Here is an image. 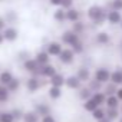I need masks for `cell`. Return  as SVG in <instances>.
<instances>
[{"instance_id":"1","label":"cell","mask_w":122,"mask_h":122,"mask_svg":"<svg viewBox=\"0 0 122 122\" xmlns=\"http://www.w3.org/2000/svg\"><path fill=\"white\" fill-rule=\"evenodd\" d=\"M106 15H108V10H105L102 6H98V5L91 6L88 9V12H86V16L96 26H101V25H103L106 22Z\"/></svg>"},{"instance_id":"2","label":"cell","mask_w":122,"mask_h":122,"mask_svg":"<svg viewBox=\"0 0 122 122\" xmlns=\"http://www.w3.org/2000/svg\"><path fill=\"white\" fill-rule=\"evenodd\" d=\"M23 69L33 76H40V65L37 63V60L35 57H29L27 60L23 62Z\"/></svg>"},{"instance_id":"3","label":"cell","mask_w":122,"mask_h":122,"mask_svg":"<svg viewBox=\"0 0 122 122\" xmlns=\"http://www.w3.org/2000/svg\"><path fill=\"white\" fill-rule=\"evenodd\" d=\"M60 40H62V43L63 45H68V46H73L75 43H78L81 39H79V35H76L72 29L71 30H66V32H63V35H62V37H60Z\"/></svg>"},{"instance_id":"4","label":"cell","mask_w":122,"mask_h":122,"mask_svg":"<svg viewBox=\"0 0 122 122\" xmlns=\"http://www.w3.org/2000/svg\"><path fill=\"white\" fill-rule=\"evenodd\" d=\"M75 52L71 49V47H65L62 52H60V55L57 56L59 60H60V63H63V65H71L73 60H75Z\"/></svg>"},{"instance_id":"5","label":"cell","mask_w":122,"mask_h":122,"mask_svg":"<svg viewBox=\"0 0 122 122\" xmlns=\"http://www.w3.org/2000/svg\"><path fill=\"white\" fill-rule=\"evenodd\" d=\"M111 73L112 72H109L106 68H98L93 73V79H96L101 83H108L111 82Z\"/></svg>"},{"instance_id":"6","label":"cell","mask_w":122,"mask_h":122,"mask_svg":"<svg viewBox=\"0 0 122 122\" xmlns=\"http://www.w3.org/2000/svg\"><path fill=\"white\" fill-rule=\"evenodd\" d=\"M50 56H59L60 55V52L63 50V46H62V43L60 42H49L47 45H46V49H45Z\"/></svg>"},{"instance_id":"7","label":"cell","mask_w":122,"mask_h":122,"mask_svg":"<svg viewBox=\"0 0 122 122\" xmlns=\"http://www.w3.org/2000/svg\"><path fill=\"white\" fill-rule=\"evenodd\" d=\"M26 88L30 93H35L37 92L40 88H42V83H40V79L39 76H30L27 81H26Z\"/></svg>"},{"instance_id":"8","label":"cell","mask_w":122,"mask_h":122,"mask_svg":"<svg viewBox=\"0 0 122 122\" xmlns=\"http://www.w3.org/2000/svg\"><path fill=\"white\" fill-rule=\"evenodd\" d=\"M3 36H5V40L6 42H15L19 37V30L16 27H13V26H7L3 30Z\"/></svg>"},{"instance_id":"9","label":"cell","mask_w":122,"mask_h":122,"mask_svg":"<svg viewBox=\"0 0 122 122\" xmlns=\"http://www.w3.org/2000/svg\"><path fill=\"white\" fill-rule=\"evenodd\" d=\"M81 79L76 76V75H71V76H68L66 78V82H65V85L69 88V89H72V91H79L81 89Z\"/></svg>"},{"instance_id":"10","label":"cell","mask_w":122,"mask_h":122,"mask_svg":"<svg viewBox=\"0 0 122 122\" xmlns=\"http://www.w3.org/2000/svg\"><path fill=\"white\" fill-rule=\"evenodd\" d=\"M106 22H109L111 25H119L122 22V16H121V12H116V10H108V15H106Z\"/></svg>"},{"instance_id":"11","label":"cell","mask_w":122,"mask_h":122,"mask_svg":"<svg viewBox=\"0 0 122 122\" xmlns=\"http://www.w3.org/2000/svg\"><path fill=\"white\" fill-rule=\"evenodd\" d=\"M55 73H57V71H56V68L53 65L47 63V65L40 66V76H43V78H52Z\"/></svg>"},{"instance_id":"12","label":"cell","mask_w":122,"mask_h":122,"mask_svg":"<svg viewBox=\"0 0 122 122\" xmlns=\"http://www.w3.org/2000/svg\"><path fill=\"white\" fill-rule=\"evenodd\" d=\"M35 112H36L40 118H43V116H46V115H50V106H49L47 103H45V102L36 103V105H35Z\"/></svg>"},{"instance_id":"13","label":"cell","mask_w":122,"mask_h":122,"mask_svg":"<svg viewBox=\"0 0 122 122\" xmlns=\"http://www.w3.org/2000/svg\"><path fill=\"white\" fill-rule=\"evenodd\" d=\"M49 82H50V86H59L62 88L66 82V78L62 75V73H55L52 78H49Z\"/></svg>"},{"instance_id":"14","label":"cell","mask_w":122,"mask_h":122,"mask_svg":"<svg viewBox=\"0 0 122 122\" xmlns=\"http://www.w3.org/2000/svg\"><path fill=\"white\" fill-rule=\"evenodd\" d=\"M35 59L37 60V63H39L40 66H43V65H47V63H49L50 55H49L46 50H39V52L35 55Z\"/></svg>"},{"instance_id":"15","label":"cell","mask_w":122,"mask_h":122,"mask_svg":"<svg viewBox=\"0 0 122 122\" xmlns=\"http://www.w3.org/2000/svg\"><path fill=\"white\" fill-rule=\"evenodd\" d=\"M76 76L81 79V82H89L91 81V72L86 66H81L76 72Z\"/></svg>"},{"instance_id":"16","label":"cell","mask_w":122,"mask_h":122,"mask_svg":"<svg viewBox=\"0 0 122 122\" xmlns=\"http://www.w3.org/2000/svg\"><path fill=\"white\" fill-rule=\"evenodd\" d=\"M13 73L10 72V71H2L0 72V85H5V86H7L12 81H13Z\"/></svg>"},{"instance_id":"17","label":"cell","mask_w":122,"mask_h":122,"mask_svg":"<svg viewBox=\"0 0 122 122\" xmlns=\"http://www.w3.org/2000/svg\"><path fill=\"white\" fill-rule=\"evenodd\" d=\"M66 17H68V22H71V23H75V22H78V20H81V12L79 10H76V9H68L66 10Z\"/></svg>"},{"instance_id":"18","label":"cell","mask_w":122,"mask_h":122,"mask_svg":"<svg viewBox=\"0 0 122 122\" xmlns=\"http://www.w3.org/2000/svg\"><path fill=\"white\" fill-rule=\"evenodd\" d=\"M95 40H96L98 45L105 46V45H108V43L111 42V36H109V33H106V32H99V33L96 35Z\"/></svg>"},{"instance_id":"19","label":"cell","mask_w":122,"mask_h":122,"mask_svg":"<svg viewBox=\"0 0 122 122\" xmlns=\"http://www.w3.org/2000/svg\"><path fill=\"white\" fill-rule=\"evenodd\" d=\"M22 121H23V122H39V121H40V116H39L35 111H29V112H25Z\"/></svg>"},{"instance_id":"20","label":"cell","mask_w":122,"mask_h":122,"mask_svg":"<svg viewBox=\"0 0 122 122\" xmlns=\"http://www.w3.org/2000/svg\"><path fill=\"white\" fill-rule=\"evenodd\" d=\"M111 82L115 83V85H118V86L122 85V69L121 68L116 69V71H113L111 73Z\"/></svg>"},{"instance_id":"21","label":"cell","mask_w":122,"mask_h":122,"mask_svg":"<svg viewBox=\"0 0 122 122\" xmlns=\"http://www.w3.org/2000/svg\"><path fill=\"white\" fill-rule=\"evenodd\" d=\"M53 19L57 22V23H63V22H66L68 20V17H66V10L65 9H57L56 12H55V15H53Z\"/></svg>"},{"instance_id":"22","label":"cell","mask_w":122,"mask_h":122,"mask_svg":"<svg viewBox=\"0 0 122 122\" xmlns=\"http://www.w3.org/2000/svg\"><path fill=\"white\" fill-rule=\"evenodd\" d=\"M119 103H121V101L118 99V96H116V95L106 96V102H105L106 108H119Z\"/></svg>"},{"instance_id":"23","label":"cell","mask_w":122,"mask_h":122,"mask_svg":"<svg viewBox=\"0 0 122 122\" xmlns=\"http://www.w3.org/2000/svg\"><path fill=\"white\" fill-rule=\"evenodd\" d=\"M49 98L50 99H59L60 96H62V88H59V86H50L49 91Z\"/></svg>"},{"instance_id":"24","label":"cell","mask_w":122,"mask_h":122,"mask_svg":"<svg viewBox=\"0 0 122 122\" xmlns=\"http://www.w3.org/2000/svg\"><path fill=\"white\" fill-rule=\"evenodd\" d=\"M92 95H93V92L91 91L89 86H85V88H81V89H79V98H81L83 102L88 101V99H91Z\"/></svg>"},{"instance_id":"25","label":"cell","mask_w":122,"mask_h":122,"mask_svg":"<svg viewBox=\"0 0 122 122\" xmlns=\"http://www.w3.org/2000/svg\"><path fill=\"white\" fill-rule=\"evenodd\" d=\"M92 99L96 102L98 106H102V105H105V102H106V95H105V92H95V93L92 95Z\"/></svg>"},{"instance_id":"26","label":"cell","mask_w":122,"mask_h":122,"mask_svg":"<svg viewBox=\"0 0 122 122\" xmlns=\"http://www.w3.org/2000/svg\"><path fill=\"white\" fill-rule=\"evenodd\" d=\"M121 116V112L118 108H106V118H109L111 121H118Z\"/></svg>"},{"instance_id":"27","label":"cell","mask_w":122,"mask_h":122,"mask_svg":"<svg viewBox=\"0 0 122 122\" xmlns=\"http://www.w3.org/2000/svg\"><path fill=\"white\" fill-rule=\"evenodd\" d=\"M9 96H10V91L7 89V86L0 85V103L7 102L9 101Z\"/></svg>"},{"instance_id":"28","label":"cell","mask_w":122,"mask_h":122,"mask_svg":"<svg viewBox=\"0 0 122 122\" xmlns=\"http://www.w3.org/2000/svg\"><path fill=\"white\" fill-rule=\"evenodd\" d=\"M0 122H16V121L10 111H2L0 112Z\"/></svg>"},{"instance_id":"29","label":"cell","mask_w":122,"mask_h":122,"mask_svg":"<svg viewBox=\"0 0 122 122\" xmlns=\"http://www.w3.org/2000/svg\"><path fill=\"white\" fill-rule=\"evenodd\" d=\"M105 116H106V111H105V109H102L101 106H98V108L92 112V118H93L96 122H98V121H101V119H103Z\"/></svg>"},{"instance_id":"30","label":"cell","mask_w":122,"mask_h":122,"mask_svg":"<svg viewBox=\"0 0 122 122\" xmlns=\"http://www.w3.org/2000/svg\"><path fill=\"white\" fill-rule=\"evenodd\" d=\"M72 30L76 33V35H82L85 32V23L82 20H78L75 23H72Z\"/></svg>"},{"instance_id":"31","label":"cell","mask_w":122,"mask_h":122,"mask_svg":"<svg viewBox=\"0 0 122 122\" xmlns=\"http://www.w3.org/2000/svg\"><path fill=\"white\" fill-rule=\"evenodd\" d=\"M7 89L10 91V93H15L20 89V79L19 78H13V81L7 85Z\"/></svg>"},{"instance_id":"32","label":"cell","mask_w":122,"mask_h":122,"mask_svg":"<svg viewBox=\"0 0 122 122\" xmlns=\"http://www.w3.org/2000/svg\"><path fill=\"white\" fill-rule=\"evenodd\" d=\"M96 108H98V105H96V102H95L92 98L83 102V109H85L86 112H91V113H92V112H93Z\"/></svg>"},{"instance_id":"33","label":"cell","mask_w":122,"mask_h":122,"mask_svg":"<svg viewBox=\"0 0 122 122\" xmlns=\"http://www.w3.org/2000/svg\"><path fill=\"white\" fill-rule=\"evenodd\" d=\"M118 85L112 83V82H108V85L105 86V95L106 96H111V95H116V91H118Z\"/></svg>"},{"instance_id":"34","label":"cell","mask_w":122,"mask_h":122,"mask_svg":"<svg viewBox=\"0 0 122 122\" xmlns=\"http://www.w3.org/2000/svg\"><path fill=\"white\" fill-rule=\"evenodd\" d=\"M102 85L103 83H101V82H98L96 79H93V81H89V88H91V91L95 93V92H101V89H102Z\"/></svg>"},{"instance_id":"35","label":"cell","mask_w":122,"mask_h":122,"mask_svg":"<svg viewBox=\"0 0 122 122\" xmlns=\"http://www.w3.org/2000/svg\"><path fill=\"white\" fill-rule=\"evenodd\" d=\"M5 20H6V23H15V22L17 20V13H16V12H13V10L6 12Z\"/></svg>"},{"instance_id":"36","label":"cell","mask_w":122,"mask_h":122,"mask_svg":"<svg viewBox=\"0 0 122 122\" xmlns=\"http://www.w3.org/2000/svg\"><path fill=\"white\" fill-rule=\"evenodd\" d=\"M10 112H12V115L15 116V121H17V122H19V121H22V119H23L25 112H23L20 108H15V109H12Z\"/></svg>"},{"instance_id":"37","label":"cell","mask_w":122,"mask_h":122,"mask_svg":"<svg viewBox=\"0 0 122 122\" xmlns=\"http://www.w3.org/2000/svg\"><path fill=\"white\" fill-rule=\"evenodd\" d=\"M111 9L116 12H122V0H112L111 2Z\"/></svg>"},{"instance_id":"38","label":"cell","mask_w":122,"mask_h":122,"mask_svg":"<svg viewBox=\"0 0 122 122\" xmlns=\"http://www.w3.org/2000/svg\"><path fill=\"white\" fill-rule=\"evenodd\" d=\"M71 49H72V50H73L76 55H79V53H82V52H83V49H85V47H83V43L79 40V42H78V43H75V45H73Z\"/></svg>"},{"instance_id":"39","label":"cell","mask_w":122,"mask_h":122,"mask_svg":"<svg viewBox=\"0 0 122 122\" xmlns=\"http://www.w3.org/2000/svg\"><path fill=\"white\" fill-rule=\"evenodd\" d=\"M73 6V0H62V5H60V7L68 10V9H72Z\"/></svg>"},{"instance_id":"40","label":"cell","mask_w":122,"mask_h":122,"mask_svg":"<svg viewBox=\"0 0 122 122\" xmlns=\"http://www.w3.org/2000/svg\"><path fill=\"white\" fill-rule=\"evenodd\" d=\"M17 59H19V60H22V62L27 60V59H29V52H26V50L19 52V53H17Z\"/></svg>"},{"instance_id":"41","label":"cell","mask_w":122,"mask_h":122,"mask_svg":"<svg viewBox=\"0 0 122 122\" xmlns=\"http://www.w3.org/2000/svg\"><path fill=\"white\" fill-rule=\"evenodd\" d=\"M40 122H56V119H55V116L50 113V115H46V116L40 118Z\"/></svg>"},{"instance_id":"42","label":"cell","mask_w":122,"mask_h":122,"mask_svg":"<svg viewBox=\"0 0 122 122\" xmlns=\"http://www.w3.org/2000/svg\"><path fill=\"white\" fill-rule=\"evenodd\" d=\"M6 27H7V26H6V20H5V17H0V32H3Z\"/></svg>"},{"instance_id":"43","label":"cell","mask_w":122,"mask_h":122,"mask_svg":"<svg viewBox=\"0 0 122 122\" xmlns=\"http://www.w3.org/2000/svg\"><path fill=\"white\" fill-rule=\"evenodd\" d=\"M49 3L52 6H60L62 5V0H49Z\"/></svg>"},{"instance_id":"44","label":"cell","mask_w":122,"mask_h":122,"mask_svg":"<svg viewBox=\"0 0 122 122\" xmlns=\"http://www.w3.org/2000/svg\"><path fill=\"white\" fill-rule=\"evenodd\" d=\"M116 96H118V99L122 102V86L118 88V91H116Z\"/></svg>"},{"instance_id":"45","label":"cell","mask_w":122,"mask_h":122,"mask_svg":"<svg viewBox=\"0 0 122 122\" xmlns=\"http://www.w3.org/2000/svg\"><path fill=\"white\" fill-rule=\"evenodd\" d=\"M5 42V36H3V32H0V45Z\"/></svg>"},{"instance_id":"46","label":"cell","mask_w":122,"mask_h":122,"mask_svg":"<svg viewBox=\"0 0 122 122\" xmlns=\"http://www.w3.org/2000/svg\"><path fill=\"white\" fill-rule=\"evenodd\" d=\"M98 122H112V121H111L109 118H106V116H105L103 119H101V121H98Z\"/></svg>"},{"instance_id":"47","label":"cell","mask_w":122,"mask_h":122,"mask_svg":"<svg viewBox=\"0 0 122 122\" xmlns=\"http://www.w3.org/2000/svg\"><path fill=\"white\" fill-rule=\"evenodd\" d=\"M119 49L122 50V40H121V43H119Z\"/></svg>"},{"instance_id":"48","label":"cell","mask_w":122,"mask_h":122,"mask_svg":"<svg viewBox=\"0 0 122 122\" xmlns=\"http://www.w3.org/2000/svg\"><path fill=\"white\" fill-rule=\"evenodd\" d=\"M118 122H122V116H119V119H118Z\"/></svg>"},{"instance_id":"49","label":"cell","mask_w":122,"mask_h":122,"mask_svg":"<svg viewBox=\"0 0 122 122\" xmlns=\"http://www.w3.org/2000/svg\"><path fill=\"white\" fill-rule=\"evenodd\" d=\"M121 116H122V106H121Z\"/></svg>"},{"instance_id":"50","label":"cell","mask_w":122,"mask_h":122,"mask_svg":"<svg viewBox=\"0 0 122 122\" xmlns=\"http://www.w3.org/2000/svg\"><path fill=\"white\" fill-rule=\"evenodd\" d=\"M119 25H121V29H122V22H121V23H119Z\"/></svg>"},{"instance_id":"51","label":"cell","mask_w":122,"mask_h":122,"mask_svg":"<svg viewBox=\"0 0 122 122\" xmlns=\"http://www.w3.org/2000/svg\"><path fill=\"white\" fill-rule=\"evenodd\" d=\"M0 72H2V71H0Z\"/></svg>"}]
</instances>
